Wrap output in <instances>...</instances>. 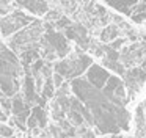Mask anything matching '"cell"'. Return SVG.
I'll use <instances>...</instances> for the list:
<instances>
[{
  "label": "cell",
  "mask_w": 146,
  "mask_h": 138,
  "mask_svg": "<svg viewBox=\"0 0 146 138\" xmlns=\"http://www.w3.org/2000/svg\"><path fill=\"white\" fill-rule=\"evenodd\" d=\"M110 80V75L105 69H102L101 66L93 64L91 69L88 71V82L93 85L94 88H102L107 85V82Z\"/></svg>",
  "instance_id": "2"
},
{
  "label": "cell",
  "mask_w": 146,
  "mask_h": 138,
  "mask_svg": "<svg viewBox=\"0 0 146 138\" xmlns=\"http://www.w3.org/2000/svg\"><path fill=\"white\" fill-rule=\"evenodd\" d=\"M24 94H25V102H33V100H38V94H36V82L32 75H25V80H24Z\"/></svg>",
  "instance_id": "3"
},
{
  "label": "cell",
  "mask_w": 146,
  "mask_h": 138,
  "mask_svg": "<svg viewBox=\"0 0 146 138\" xmlns=\"http://www.w3.org/2000/svg\"><path fill=\"white\" fill-rule=\"evenodd\" d=\"M61 17H63V16H61L60 13L57 11V9H52V11L47 13V19H50V21H57V22H58Z\"/></svg>",
  "instance_id": "13"
},
{
  "label": "cell",
  "mask_w": 146,
  "mask_h": 138,
  "mask_svg": "<svg viewBox=\"0 0 146 138\" xmlns=\"http://www.w3.org/2000/svg\"><path fill=\"white\" fill-rule=\"evenodd\" d=\"M46 44L52 47V49L57 52L58 56H64L69 52V44H68L66 38L61 33H57L52 28H47V33H46Z\"/></svg>",
  "instance_id": "1"
},
{
  "label": "cell",
  "mask_w": 146,
  "mask_h": 138,
  "mask_svg": "<svg viewBox=\"0 0 146 138\" xmlns=\"http://www.w3.org/2000/svg\"><path fill=\"white\" fill-rule=\"evenodd\" d=\"M110 138H123V137H121V135H111Z\"/></svg>",
  "instance_id": "16"
},
{
  "label": "cell",
  "mask_w": 146,
  "mask_h": 138,
  "mask_svg": "<svg viewBox=\"0 0 146 138\" xmlns=\"http://www.w3.org/2000/svg\"><path fill=\"white\" fill-rule=\"evenodd\" d=\"M55 25H57L58 28H69L71 27V21L68 17H61L58 22H55Z\"/></svg>",
  "instance_id": "12"
},
{
  "label": "cell",
  "mask_w": 146,
  "mask_h": 138,
  "mask_svg": "<svg viewBox=\"0 0 146 138\" xmlns=\"http://www.w3.org/2000/svg\"><path fill=\"white\" fill-rule=\"evenodd\" d=\"M32 116H33V118H36V121L39 122V127H44V125L47 124L46 111H44V108H41V107H33V108H32Z\"/></svg>",
  "instance_id": "9"
},
{
  "label": "cell",
  "mask_w": 146,
  "mask_h": 138,
  "mask_svg": "<svg viewBox=\"0 0 146 138\" xmlns=\"http://www.w3.org/2000/svg\"><path fill=\"white\" fill-rule=\"evenodd\" d=\"M69 122L71 124H76V125H82L83 122H85V118H83L82 113L69 110Z\"/></svg>",
  "instance_id": "10"
},
{
  "label": "cell",
  "mask_w": 146,
  "mask_h": 138,
  "mask_svg": "<svg viewBox=\"0 0 146 138\" xmlns=\"http://www.w3.org/2000/svg\"><path fill=\"white\" fill-rule=\"evenodd\" d=\"M55 96V83L54 78L49 77L44 80V88H42V97L44 99H50V97Z\"/></svg>",
  "instance_id": "8"
},
{
  "label": "cell",
  "mask_w": 146,
  "mask_h": 138,
  "mask_svg": "<svg viewBox=\"0 0 146 138\" xmlns=\"http://www.w3.org/2000/svg\"><path fill=\"white\" fill-rule=\"evenodd\" d=\"M116 36H118V27L116 25H108V27H105L104 30H102L101 41L102 42H108V41H111Z\"/></svg>",
  "instance_id": "7"
},
{
  "label": "cell",
  "mask_w": 146,
  "mask_h": 138,
  "mask_svg": "<svg viewBox=\"0 0 146 138\" xmlns=\"http://www.w3.org/2000/svg\"><path fill=\"white\" fill-rule=\"evenodd\" d=\"M124 42H126V39H121V38H119V39H116L115 42H111L110 47H111L113 50H115V49H119L121 46H124Z\"/></svg>",
  "instance_id": "15"
},
{
  "label": "cell",
  "mask_w": 146,
  "mask_h": 138,
  "mask_svg": "<svg viewBox=\"0 0 146 138\" xmlns=\"http://www.w3.org/2000/svg\"><path fill=\"white\" fill-rule=\"evenodd\" d=\"M146 19V2L143 3H137L133 8V14H132V21L137 24H141Z\"/></svg>",
  "instance_id": "6"
},
{
  "label": "cell",
  "mask_w": 146,
  "mask_h": 138,
  "mask_svg": "<svg viewBox=\"0 0 146 138\" xmlns=\"http://www.w3.org/2000/svg\"><path fill=\"white\" fill-rule=\"evenodd\" d=\"M110 6H113L115 9H118V11H121L123 14H127L132 17L133 14V8H135V5L138 2H119V0H111V2H107Z\"/></svg>",
  "instance_id": "5"
},
{
  "label": "cell",
  "mask_w": 146,
  "mask_h": 138,
  "mask_svg": "<svg viewBox=\"0 0 146 138\" xmlns=\"http://www.w3.org/2000/svg\"><path fill=\"white\" fill-rule=\"evenodd\" d=\"M17 6L21 8H25L29 11H32L33 14H44V13H49V5L47 2H16Z\"/></svg>",
  "instance_id": "4"
},
{
  "label": "cell",
  "mask_w": 146,
  "mask_h": 138,
  "mask_svg": "<svg viewBox=\"0 0 146 138\" xmlns=\"http://www.w3.org/2000/svg\"><path fill=\"white\" fill-rule=\"evenodd\" d=\"M54 83H55V88L60 90V88L63 86V75H60V74L55 72V74H54Z\"/></svg>",
  "instance_id": "14"
},
{
  "label": "cell",
  "mask_w": 146,
  "mask_h": 138,
  "mask_svg": "<svg viewBox=\"0 0 146 138\" xmlns=\"http://www.w3.org/2000/svg\"><path fill=\"white\" fill-rule=\"evenodd\" d=\"M0 135L2 138H13L14 135V129H11L10 125H0Z\"/></svg>",
  "instance_id": "11"
}]
</instances>
